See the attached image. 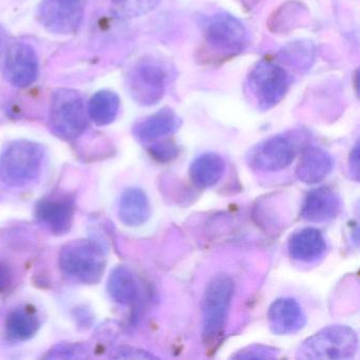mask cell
Wrapping results in <instances>:
<instances>
[{
    "instance_id": "cell-1",
    "label": "cell",
    "mask_w": 360,
    "mask_h": 360,
    "mask_svg": "<svg viewBox=\"0 0 360 360\" xmlns=\"http://www.w3.org/2000/svg\"><path fill=\"white\" fill-rule=\"evenodd\" d=\"M248 43V31L238 18L224 12L214 14L204 22L199 60L208 65L227 62L241 54Z\"/></svg>"
},
{
    "instance_id": "cell-2",
    "label": "cell",
    "mask_w": 360,
    "mask_h": 360,
    "mask_svg": "<svg viewBox=\"0 0 360 360\" xmlns=\"http://www.w3.org/2000/svg\"><path fill=\"white\" fill-rule=\"evenodd\" d=\"M43 146L30 141H15L0 157V181L10 187H22L39 176L44 162Z\"/></svg>"
},
{
    "instance_id": "cell-3",
    "label": "cell",
    "mask_w": 360,
    "mask_h": 360,
    "mask_svg": "<svg viewBox=\"0 0 360 360\" xmlns=\"http://www.w3.org/2000/svg\"><path fill=\"white\" fill-rule=\"evenodd\" d=\"M58 263L67 276L85 284H96L104 275L107 260L100 244L79 239L63 246Z\"/></svg>"
},
{
    "instance_id": "cell-4",
    "label": "cell",
    "mask_w": 360,
    "mask_h": 360,
    "mask_svg": "<svg viewBox=\"0 0 360 360\" xmlns=\"http://www.w3.org/2000/svg\"><path fill=\"white\" fill-rule=\"evenodd\" d=\"M233 295V281L229 275L214 276L206 286L202 300L203 339L206 345L218 342L224 334Z\"/></svg>"
},
{
    "instance_id": "cell-5",
    "label": "cell",
    "mask_w": 360,
    "mask_h": 360,
    "mask_svg": "<svg viewBox=\"0 0 360 360\" xmlns=\"http://www.w3.org/2000/svg\"><path fill=\"white\" fill-rule=\"evenodd\" d=\"M358 347L357 334L347 326H330L305 339L298 351V359L349 360Z\"/></svg>"
},
{
    "instance_id": "cell-6",
    "label": "cell",
    "mask_w": 360,
    "mask_h": 360,
    "mask_svg": "<svg viewBox=\"0 0 360 360\" xmlns=\"http://www.w3.org/2000/svg\"><path fill=\"white\" fill-rule=\"evenodd\" d=\"M87 115L83 98L75 90L60 89L52 96L49 124L58 138L65 141L79 138L87 128Z\"/></svg>"
},
{
    "instance_id": "cell-7",
    "label": "cell",
    "mask_w": 360,
    "mask_h": 360,
    "mask_svg": "<svg viewBox=\"0 0 360 360\" xmlns=\"http://www.w3.org/2000/svg\"><path fill=\"white\" fill-rule=\"evenodd\" d=\"M288 72L273 60H260L248 77L250 96L262 110H269L279 104L288 94Z\"/></svg>"
},
{
    "instance_id": "cell-8",
    "label": "cell",
    "mask_w": 360,
    "mask_h": 360,
    "mask_svg": "<svg viewBox=\"0 0 360 360\" xmlns=\"http://www.w3.org/2000/svg\"><path fill=\"white\" fill-rule=\"evenodd\" d=\"M167 82L165 68L157 60H142L128 73L127 90L142 106H153L163 98Z\"/></svg>"
},
{
    "instance_id": "cell-9",
    "label": "cell",
    "mask_w": 360,
    "mask_h": 360,
    "mask_svg": "<svg viewBox=\"0 0 360 360\" xmlns=\"http://www.w3.org/2000/svg\"><path fill=\"white\" fill-rule=\"evenodd\" d=\"M88 0H41L37 20L54 34L75 33L81 27Z\"/></svg>"
},
{
    "instance_id": "cell-10",
    "label": "cell",
    "mask_w": 360,
    "mask_h": 360,
    "mask_svg": "<svg viewBox=\"0 0 360 360\" xmlns=\"http://www.w3.org/2000/svg\"><path fill=\"white\" fill-rule=\"evenodd\" d=\"M298 145L290 136L279 134L271 136L252 147L246 161L248 166L258 172H280L294 162Z\"/></svg>"
},
{
    "instance_id": "cell-11",
    "label": "cell",
    "mask_w": 360,
    "mask_h": 360,
    "mask_svg": "<svg viewBox=\"0 0 360 360\" xmlns=\"http://www.w3.org/2000/svg\"><path fill=\"white\" fill-rule=\"evenodd\" d=\"M4 75L14 87L27 88L37 81L39 75V58L37 52L28 44H11L6 54Z\"/></svg>"
},
{
    "instance_id": "cell-12",
    "label": "cell",
    "mask_w": 360,
    "mask_h": 360,
    "mask_svg": "<svg viewBox=\"0 0 360 360\" xmlns=\"http://www.w3.org/2000/svg\"><path fill=\"white\" fill-rule=\"evenodd\" d=\"M75 200L69 195H53L44 198L35 207L39 224L56 236L66 235L72 226Z\"/></svg>"
},
{
    "instance_id": "cell-13",
    "label": "cell",
    "mask_w": 360,
    "mask_h": 360,
    "mask_svg": "<svg viewBox=\"0 0 360 360\" xmlns=\"http://www.w3.org/2000/svg\"><path fill=\"white\" fill-rule=\"evenodd\" d=\"M340 208V198L336 191L330 187H318L305 195L301 218L307 222H328L339 214Z\"/></svg>"
},
{
    "instance_id": "cell-14",
    "label": "cell",
    "mask_w": 360,
    "mask_h": 360,
    "mask_svg": "<svg viewBox=\"0 0 360 360\" xmlns=\"http://www.w3.org/2000/svg\"><path fill=\"white\" fill-rule=\"evenodd\" d=\"M267 319L271 332L276 335L298 332L307 321L302 307L292 298H279L274 301L269 307Z\"/></svg>"
},
{
    "instance_id": "cell-15",
    "label": "cell",
    "mask_w": 360,
    "mask_h": 360,
    "mask_svg": "<svg viewBox=\"0 0 360 360\" xmlns=\"http://www.w3.org/2000/svg\"><path fill=\"white\" fill-rule=\"evenodd\" d=\"M288 248L292 260L311 263L323 256L326 250V242L319 229L305 227L290 236Z\"/></svg>"
},
{
    "instance_id": "cell-16",
    "label": "cell",
    "mask_w": 360,
    "mask_h": 360,
    "mask_svg": "<svg viewBox=\"0 0 360 360\" xmlns=\"http://www.w3.org/2000/svg\"><path fill=\"white\" fill-rule=\"evenodd\" d=\"M334 160L332 155L317 146H307L301 153L296 176L304 184L321 182L332 172Z\"/></svg>"
},
{
    "instance_id": "cell-17",
    "label": "cell",
    "mask_w": 360,
    "mask_h": 360,
    "mask_svg": "<svg viewBox=\"0 0 360 360\" xmlns=\"http://www.w3.org/2000/svg\"><path fill=\"white\" fill-rule=\"evenodd\" d=\"M182 121L179 115L170 108H164L142 121L134 127V134L142 142H155L176 132Z\"/></svg>"
},
{
    "instance_id": "cell-18",
    "label": "cell",
    "mask_w": 360,
    "mask_h": 360,
    "mask_svg": "<svg viewBox=\"0 0 360 360\" xmlns=\"http://www.w3.org/2000/svg\"><path fill=\"white\" fill-rule=\"evenodd\" d=\"M119 217L127 226L144 224L150 217V204L145 191L136 187L126 189L120 199Z\"/></svg>"
},
{
    "instance_id": "cell-19",
    "label": "cell",
    "mask_w": 360,
    "mask_h": 360,
    "mask_svg": "<svg viewBox=\"0 0 360 360\" xmlns=\"http://www.w3.org/2000/svg\"><path fill=\"white\" fill-rule=\"evenodd\" d=\"M226 164L216 153H205L193 160L189 167V178L199 188H210L222 179Z\"/></svg>"
},
{
    "instance_id": "cell-20",
    "label": "cell",
    "mask_w": 360,
    "mask_h": 360,
    "mask_svg": "<svg viewBox=\"0 0 360 360\" xmlns=\"http://www.w3.org/2000/svg\"><path fill=\"white\" fill-rule=\"evenodd\" d=\"M108 292L111 298L120 304L129 305L136 301L138 283L128 267L117 266L113 269L108 279Z\"/></svg>"
},
{
    "instance_id": "cell-21",
    "label": "cell",
    "mask_w": 360,
    "mask_h": 360,
    "mask_svg": "<svg viewBox=\"0 0 360 360\" xmlns=\"http://www.w3.org/2000/svg\"><path fill=\"white\" fill-rule=\"evenodd\" d=\"M119 111V96L108 90L96 92L90 100L87 109L90 119L98 126L112 123L117 119Z\"/></svg>"
},
{
    "instance_id": "cell-22",
    "label": "cell",
    "mask_w": 360,
    "mask_h": 360,
    "mask_svg": "<svg viewBox=\"0 0 360 360\" xmlns=\"http://www.w3.org/2000/svg\"><path fill=\"white\" fill-rule=\"evenodd\" d=\"M39 328V318L28 309H14L6 319L7 334L14 340H29L37 334Z\"/></svg>"
},
{
    "instance_id": "cell-23",
    "label": "cell",
    "mask_w": 360,
    "mask_h": 360,
    "mask_svg": "<svg viewBox=\"0 0 360 360\" xmlns=\"http://www.w3.org/2000/svg\"><path fill=\"white\" fill-rule=\"evenodd\" d=\"M307 12L302 4L288 1L276 10L269 18V28L275 33H285L290 29L297 28Z\"/></svg>"
},
{
    "instance_id": "cell-24",
    "label": "cell",
    "mask_w": 360,
    "mask_h": 360,
    "mask_svg": "<svg viewBox=\"0 0 360 360\" xmlns=\"http://www.w3.org/2000/svg\"><path fill=\"white\" fill-rule=\"evenodd\" d=\"M162 0H112V11L120 18H136L155 10Z\"/></svg>"
},
{
    "instance_id": "cell-25",
    "label": "cell",
    "mask_w": 360,
    "mask_h": 360,
    "mask_svg": "<svg viewBox=\"0 0 360 360\" xmlns=\"http://www.w3.org/2000/svg\"><path fill=\"white\" fill-rule=\"evenodd\" d=\"M149 155L159 163H169L180 155V147L174 141L163 140L151 145L148 148Z\"/></svg>"
},
{
    "instance_id": "cell-26",
    "label": "cell",
    "mask_w": 360,
    "mask_h": 360,
    "mask_svg": "<svg viewBox=\"0 0 360 360\" xmlns=\"http://www.w3.org/2000/svg\"><path fill=\"white\" fill-rule=\"evenodd\" d=\"M276 353L277 351L273 347L254 345L238 352L237 354L233 355V358H236V359H269V358L275 357Z\"/></svg>"
},
{
    "instance_id": "cell-27",
    "label": "cell",
    "mask_w": 360,
    "mask_h": 360,
    "mask_svg": "<svg viewBox=\"0 0 360 360\" xmlns=\"http://www.w3.org/2000/svg\"><path fill=\"white\" fill-rule=\"evenodd\" d=\"M87 349L82 345H60L49 352L45 358H54V359H60V358H66V359H72V358L86 357Z\"/></svg>"
},
{
    "instance_id": "cell-28",
    "label": "cell",
    "mask_w": 360,
    "mask_h": 360,
    "mask_svg": "<svg viewBox=\"0 0 360 360\" xmlns=\"http://www.w3.org/2000/svg\"><path fill=\"white\" fill-rule=\"evenodd\" d=\"M111 357L115 359H157L158 358L157 356L144 349L127 347V345L115 349Z\"/></svg>"
},
{
    "instance_id": "cell-29",
    "label": "cell",
    "mask_w": 360,
    "mask_h": 360,
    "mask_svg": "<svg viewBox=\"0 0 360 360\" xmlns=\"http://www.w3.org/2000/svg\"><path fill=\"white\" fill-rule=\"evenodd\" d=\"M11 269L5 263L0 262V292H6L12 283Z\"/></svg>"
},
{
    "instance_id": "cell-30",
    "label": "cell",
    "mask_w": 360,
    "mask_h": 360,
    "mask_svg": "<svg viewBox=\"0 0 360 360\" xmlns=\"http://www.w3.org/2000/svg\"><path fill=\"white\" fill-rule=\"evenodd\" d=\"M358 162H359V146H358V144H356L353 150H352L351 155H349V174H351L352 178L355 181H358V179H359Z\"/></svg>"
},
{
    "instance_id": "cell-31",
    "label": "cell",
    "mask_w": 360,
    "mask_h": 360,
    "mask_svg": "<svg viewBox=\"0 0 360 360\" xmlns=\"http://www.w3.org/2000/svg\"><path fill=\"white\" fill-rule=\"evenodd\" d=\"M259 0H240V3L243 4L244 7L248 8V9H252L257 3H258Z\"/></svg>"
},
{
    "instance_id": "cell-32",
    "label": "cell",
    "mask_w": 360,
    "mask_h": 360,
    "mask_svg": "<svg viewBox=\"0 0 360 360\" xmlns=\"http://www.w3.org/2000/svg\"><path fill=\"white\" fill-rule=\"evenodd\" d=\"M0 46H1V35H0Z\"/></svg>"
}]
</instances>
